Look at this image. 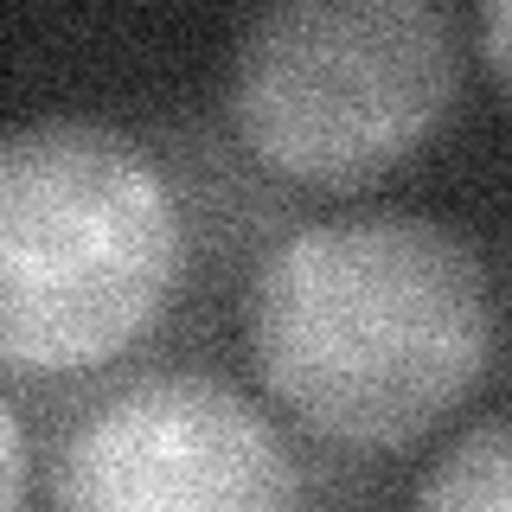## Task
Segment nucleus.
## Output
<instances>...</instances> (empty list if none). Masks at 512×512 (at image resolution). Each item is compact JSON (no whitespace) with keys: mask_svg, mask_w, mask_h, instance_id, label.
Listing matches in <instances>:
<instances>
[{"mask_svg":"<svg viewBox=\"0 0 512 512\" xmlns=\"http://www.w3.org/2000/svg\"><path fill=\"white\" fill-rule=\"evenodd\" d=\"M410 512H512V416L461 429L423 468Z\"/></svg>","mask_w":512,"mask_h":512,"instance_id":"nucleus-5","label":"nucleus"},{"mask_svg":"<svg viewBox=\"0 0 512 512\" xmlns=\"http://www.w3.org/2000/svg\"><path fill=\"white\" fill-rule=\"evenodd\" d=\"M269 397L340 448H410L461 410L493 352L474 244L423 212H346L288 231L244 301Z\"/></svg>","mask_w":512,"mask_h":512,"instance_id":"nucleus-1","label":"nucleus"},{"mask_svg":"<svg viewBox=\"0 0 512 512\" xmlns=\"http://www.w3.org/2000/svg\"><path fill=\"white\" fill-rule=\"evenodd\" d=\"M186 276V218L135 135L52 116L0 135V372L122 359Z\"/></svg>","mask_w":512,"mask_h":512,"instance_id":"nucleus-2","label":"nucleus"},{"mask_svg":"<svg viewBox=\"0 0 512 512\" xmlns=\"http://www.w3.org/2000/svg\"><path fill=\"white\" fill-rule=\"evenodd\" d=\"M455 90V26L429 0H288L244 20L231 52L237 135L301 186H365L404 167Z\"/></svg>","mask_w":512,"mask_h":512,"instance_id":"nucleus-3","label":"nucleus"},{"mask_svg":"<svg viewBox=\"0 0 512 512\" xmlns=\"http://www.w3.org/2000/svg\"><path fill=\"white\" fill-rule=\"evenodd\" d=\"M474 39H480V58H487V71L500 77V90L512 96V0H493V7H480Z\"/></svg>","mask_w":512,"mask_h":512,"instance_id":"nucleus-7","label":"nucleus"},{"mask_svg":"<svg viewBox=\"0 0 512 512\" xmlns=\"http://www.w3.org/2000/svg\"><path fill=\"white\" fill-rule=\"evenodd\" d=\"M58 512H301V468L237 384L154 372L71 429Z\"/></svg>","mask_w":512,"mask_h":512,"instance_id":"nucleus-4","label":"nucleus"},{"mask_svg":"<svg viewBox=\"0 0 512 512\" xmlns=\"http://www.w3.org/2000/svg\"><path fill=\"white\" fill-rule=\"evenodd\" d=\"M26 480H32V448L20 410L0 397V512H26Z\"/></svg>","mask_w":512,"mask_h":512,"instance_id":"nucleus-6","label":"nucleus"}]
</instances>
